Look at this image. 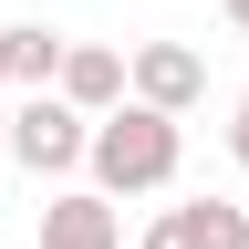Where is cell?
<instances>
[{
    "label": "cell",
    "mask_w": 249,
    "mask_h": 249,
    "mask_svg": "<svg viewBox=\"0 0 249 249\" xmlns=\"http://www.w3.org/2000/svg\"><path fill=\"white\" fill-rule=\"evenodd\" d=\"M187 166V124L177 114H156L124 93L114 114H93V145H83V177L104 187V197H156V187H177Z\"/></svg>",
    "instance_id": "obj_1"
},
{
    "label": "cell",
    "mask_w": 249,
    "mask_h": 249,
    "mask_svg": "<svg viewBox=\"0 0 249 249\" xmlns=\"http://www.w3.org/2000/svg\"><path fill=\"white\" fill-rule=\"evenodd\" d=\"M83 145H93V114H73L62 93H21L11 124H0V156H11V166H31V177H73Z\"/></svg>",
    "instance_id": "obj_2"
},
{
    "label": "cell",
    "mask_w": 249,
    "mask_h": 249,
    "mask_svg": "<svg viewBox=\"0 0 249 249\" xmlns=\"http://www.w3.org/2000/svg\"><path fill=\"white\" fill-rule=\"evenodd\" d=\"M124 93L187 124V104H197V93H208V62L187 52V42H135V52H124Z\"/></svg>",
    "instance_id": "obj_3"
},
{
    "label": "cell",
    "mask_w": 249,
    "mask_h": 249,
    "mask_svg": "<svg viewBox=\"0 0 249 249\" xmlns=\"http://www.w3.org/2000/svg\"><path fill=\"white\" fill-rule=\"evenodd\" d=\"M135 249H249V208L239 197H177V208L145 218Z\"/></svg>",
    "instance_id": "obj_4"
},
{
    "label": "cell",
    "mask_w": 249,
    "mask_h": 249,
    "mask_svg": "<svg viewBox=\"0 0 249 249\" xmlns=\"http://www.w3.org/2000/svg\"><path fill=\"white\" fill-rule=\"evenodd\" d=\"M42 249H124L114 197H104V187H62V197L42 208Z\"/></svg>",
    "instance_id": "obj_5"
},
{
    "label": "cell",
    "mask_w": 249,
    "mask_h": 249,
    "mask_svg": "<svg viewBox=\"0 0 249 249\" xmlns=\"http://www.w3.org/2000/svg\"><path fill=\"white\" fill-rule=\"evenodd\" d=\"M62 52H73V42H62L52 21H11V31H0V83H11V93H52L62 83Z\"/></svg>",
    "instance_id": "obj_6"
},
{
    "label": "cell",
    "mask_w": 249,
    "mask_h": 249,
    "mask_svg": "<svg viewBox=\"0 0 249 249\" xmlns=\"http://www.w3.org/2000/svg\"><path fill=\"white\" fill-rule=\"evenodd\" d=\"M52 93H62L73 114H114V104H124V52H114V42H73Z\"/></svg>",
    "instance_id": "obj_7"
},
{
    "label": "cell",
    "mask_w": 249,
    "mask_h": 249,
    "mask_svg": "<svg viewBox=\"0 0 249 249\" xmlns=\"http://www.w3.org/2000/svg\"><path fill=\"white\" fill-rule=\"evenodd\" d=\"M229 156H239V177H249V83H239V114H229Z\"/></svg>",
    "instance_id": "obj_8"
},
{
    "label": "cell",
    "mask_w": 249,
    "mask_h": 249,
    "mask_svg": "<svg viewBox=\"0 0 249 249\" xmlns=\"http://www.w3.org/2000/svg\"><path fill=\"white\" fill-rule=\"evenodd\" d=\"M218 11H229V21H239V31H249V0H218Z\"/></svg>",
    "instance_id": "obj_9"
}]
</instances>
